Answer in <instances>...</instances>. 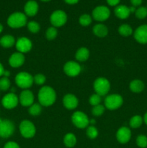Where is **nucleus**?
Returning <instances> with one entry per match:
<instances>
[{
    "instance_id": "1",
    "label": "nucleus",
    "mask_w": 147,
    "mask_h": 148,
    "mask_svg": "<svg viewBox=\"0 0 147 148\" xmlns=\"http://www.w3.org/2000/svg\"><path fill=\"white\" fill-rule=\"evenodd\" d=\"M39 103L43 106L48 107L53 105L56 101V92L53 88L50 86H43L37 94Z\"/></svg>"
},
{
    "instance_id": "2",
    "label": "nucleus",
    "mask_w": 147,
    "mask_h": 148,
    "mask_svg": "<svg viewBox=\"0 0 147 148\" xmlns=\"http://www.w3.org/2000/svg\"><path fill=\"white\" fill-rule=\"evenodd\" d=\"M27 24V16L20 12L12 13L7 19V25L12 28H20Z\"/></svg>"
},
{
    "instance_id": "3",
    "label": "nucleus",
    "mask_w": 147,
    "mask_h": 148,
    "mask_svg": "<svg viewBox=\"0 0 147 148\" xmlns=\"http://www.w3.org/2000/svg\"><path fill=\"white\" fill-rule=\"evenodd\" d=\"M15 83L19 88L24 90H27L33 85L34 82L33 77L30 73L26 72H20L16 75Z\"/></svg>"
},
{
    "instance_id": "4",
    "label": "nucleus",
    "mask_w": 147,
    "mask_h": 148,
    "mask_svg": "<svg viewBox=\"0 0 147 148\" xmlns=\"http://www.w3.org/2000/svg\"><path fill=\"white\" fill-rule=\"evenodd\" d=\"M93 87L95 93L100 96H105L110 90V83L107 78L98 77L94 82Z\"/></svg>"
},
{
    "instance_id": "5",
    "label": "nucleus",
    "mask_w": 147,
    "mask_h": 148,
    "mask_svg": "<svg viewBox=\"0 0 147 148\" xmlns=\"http://www.w3.org/2000/svg\"><path fill=\"white\" fill-rule=\"evenodd\" d=\"M104 103L107 109L114 111L121 107L123 103V98L119 94H111L106 96Z\"/></svg>"
},
{
    "instance_id": "6",
    "label": "nucleus",
    "mask_w": 147,
    "mask_h": 148,
    "mask_svg": "<svg viewBox=\"0 0 147 148\" xmlns=\"http://www.w3.org/2000/svg\"><path fill=\"white\" fill-rule=\"evenodd\" d=\"M19 130L21 135L27 139L32 138L36 133V128L35 124L29 120H23L19 126Z\"/></svg>"
},
{
    "instance_id": "7",
    "label": "nucleus",
    "mask_w": 147,
    "mask_h": 148,
    "mask_svg": "<svg viewBox=\"0 0 147 148\" xmlns=\"http://www.w3.org/2000/svg\"><path fill=\"white\" fill-rule=\"evenodd\" d=\"M71 121L74 125L79 129H85L89 125V119L87 115L82 111H76L71 116Z\"/></svg>"
},
{
    "instance_id": "8",
    "label": "nucleus",
    "mask_w": 147,
    "mask_h": 148,
    "mask_svg": "<svg viewBox=\"0 0 147 148\" xmlns=\"http://www.w3.org/2000/svg\"><path fill=\"white\" fill-rule=\"evenodd\" d=\"M14 124L9 119H0V137L1 138H9L14 132Z\"/></svg>"
},
{
    "instance_id": "9",
    "label": "nucleus",
    "mask_w": 147,
    "mask_h": 148,
    "mask_svg": "<svg viewBox=\"0 0 147 148\" xmlns=\"http://www.w3.org/2000/svg\"><path fill=\"white\" fill-rule=\"evenodd\" d=\"M50 21L53 27H61L67 22V14L63 10H56L50 15Z\"/></svg>"
},
{
    "instance_id": "10",
    "label": "nucleus",
    "mask_w": 147,
    "mask_h": 148,
    "mask_svg": "<svg viewBox=\"0 0 147 148\" xmlns=\"http://www.w3.org/2000/svg\"><path fill=\"white\" fill-rule=\"evenodd\" d=\"M110 16V10L106 6H98L92 11V17L98 22H103Z\"/></svg>"
},
{
    "instance_id": "11",
    "label": "nucleus",
    "mask_w": 147,
    "mask_h": 148,
    "mask_svg": "<svg viewBox=\"0 0 147 148\" xmlns=\"http://www.w3.org/2000/svg\"><path fill=\"white\" fill-rule=\"evenodd\" d=\"M63 71L67 76L74 77L80 74L82 67L78 62L74 61H69L66 62L63 66Z\"/></svg>"
},
{
    "instance_id": "12",
    "label": "nucleus",
    "mask_w": 147,
    "mask_h": 148,
    "mask_svg": "<svg viewBox=\"0 0 147 148\" xmlns=\"http://www.w3.org/2000/svg\"><path fill=\"white\" fill-rule=\"evenodd\" d=\"M19 103V97L14 92L6 94L1 99L3 107L7 109H13L17 106Z\"/></svg>"
},
{
    "instance_id": "13",
    "label": "nucleus",
    "mask_w": 147,
    "mask_h": 148,
    "mask_svg": "<svg viewBox=\"0 0 147 148\" xmlns=\"http://www.w3.org/2000/svg\"><path fill=\"white\" fill-rule=\"evenodd\" d=\"M17 51L22 53H27L33 48V43L27 37H20L17 40L15 43Z\"/></svg>"
},
{
    "instance_id": "14",
    "label": "nucleus",
    "mask_w": 147,
    "mask_h": 148,
    "mask_svg": "<svg viewBox=\"0 0 147 148\" xmlns=\"http://www.w3.org/2000/svg\"><path fill=\"white\" fill-rule=\"evenodd\" d=\"M35 96L30 90H24L19 96V102L22 106L30 107L34 103Z\"/></svg>"
},
{
    "instance_id": "15",
    "label": "nucleus",
    "mask_w": 147,
    "mask_h": 148,
    "mask_svg": "<svg viewBox=\"0 0 147 148\" xmlns=\"http://www.w3.org/2000/svg\"><path fill=\"white\" fill-rule=\"evenodd\" d=\"M135 40L141 44L147 43V24L141 25L135 30L133 33Z\"/></svg>"
},
{
    "instance_id": "16",
    "label": "nucleus",
    "mask_w": 147,
    "mask_h": 148,
    "mask_svg": "<svg viewBox=\"0 0 147 148\" xmlns=\"http://www.w3.org/2000/svg\"><path fill=\"white\" fill-rule=\"evenodd\" d=\"M117 140L121 144H125L128 143L131 138V131L128 127H120L117 131L116 133Z\"/></svg>"
},
{
    "instance_id": "17",
    "label": "nucleus",
    "mask_w": 147,
    "mask_h": 148,
    "mask_svg": "<svg viewBox=\"0 0 147 148\" xmlns=\"http://www.w3.org/2000/svg\"><path fill=\"white\" fill-rule=\"evenodd\" d=\"M24 61H25V58H24V53H22L20 52H15L10 56L9 59V64L12 67L17 68L22 66L24 63Z\"/></svg>"
},
{
    "instance_id": "18",
    "label": "nucleus",
    "mask_w": 147,
    "mask_h": 148,
    "mask_svg": "<svg viewBox=\"0 0 147 148\" xmlns=\"http://www.w3.org/2000/svg\"><path fill=\"white\" fill-rule=\"evenodd\" d=\"M63 106L68 110H74L78 106L79 100L76 95L73 94H66L63 98Z\"/></svg>"
},
{
    "instance_id": "19",
    "label": "nucleus",
    "mask_w": 147,
    "mask_h": 148,
    "mask_svg": "<svg viewBox=\"0 0 147 148\" xmlns=\"http://www.w3.org/2000/svg\"><path fill=\"white\" fill-rule=\"evenodd\" d=\"M38 9L39 7L37 3L34 0H30V1H27L24 5V14L28 17H34L35 15L37 14Z\"/></svg>"
},
{
    "instance_id": "20",
    "label": "nucleus",
    "mask_w": 147,
    "mask_h": 148,
    "mask_svg": "<svg viewBox=\"0 0 147 148\" xmlns=\"http://www.w3.org/2000/svg\"><path fill=\"white\" fill-rule=\"evenodd\" d=\"M115 16L118 18L121 19V20H125L127 19L131 14L129 7L125 5H118L115 8Z\"/></svg>"
},
{
    "instance_id": "21",
    "label": "nucleus",
    "mask_w": 147,
    "mask_h": 148,
    "mask_svg": "<svg viewBox=\"0 0 147 148\" xmlns=\"http://www.w3.org/2000/svg\"><path fill=\"white\" fill-rule=\"evenodd\" d=\"M144 88H145V85L141 79H133L129 84L130 90L131 92H134V93H140L144 90Z\"/></svg>"
},
{
    "instance_id": "22",
    "label": "nucleus",
    "mask_w": 147,
    "mask_h": 148,
    "mask_svg": "<svg viewBox=\"0 0 147 148\" xmlns=\"http://www.w3.org/2000/svg\"><path fill=\"white\" fill-rule=\"evenodd\" d=\"M92 31H93L95 36L99 38H104L108 36V27L104 24H101V23L95 25L93 27Z\"/></svg>"
},
{
    "instance_id": "23",
    "label": "nucleus",
    "mask_w": 147,
    "mask_h": 148,
    "mask_svg": "<svg viewBox=\"0 0 147 148\" xmlns=\"http://www.w3.org/2000/svg\"><path fill=\"white\" fill-rule=\"evenodd\" d=\"M15 38L11 35H4L0 38V45L3 48L9 49L15 45Z\"/></svg>"
},
{
    "instance_id": "24",
    "label": "nucleus",
    "mask_w": 147,
    "mask_h": 148,
    "mask_svg": "<svg viewBox=\"0 0 147 148\" xmlns=\"http://www.w3.org/2000/svg\"><path fill=\"white\" fill-rule=\"evenodd\" d=\"M89 54L90 53H89V49L85 47H82L76 51L75 58L78 62H85L89 59Z\"/></svg>"
},
{
    "instance_id": "25",
    "label": "nucleus",
    "mask_w": 147,
    "mask_h": 148,
    "mask_svg": "<svg viewBox=\"0 0 147 148\" xmlns=\"http://www.w3.org/2000/svg\"><path fill=\"white\" fill-rule=\"evenodd\" d=\"M63 143L67 147H73L76 144V137L73 133H68L64 136Z\"/></svg>"
},
{
    "instance_id": "26",
    "label": "nucleus",
    "mask_w": 147,
    "mask_h": 148,
    "mask_svg": "<svg viewBox=\"0 0 147 148\" xmlns=\"http://www.w3.org/2000/svg\"><path fill=\"white\" fill-rule=\"evenodd\" d=\"M118 33L123 37H128L133 34V29L128 24H122L118 27Z\"/></svg>"
},
{
    "instance_id": "27",
    "label": "nucleus",
    "mask_w": 147,
    "mask_h": 148,
    "mask_svg": "<svg viewBox=\"0 0 147 148\" xmlns=\"http://www.w3.org/2000/svg\"><path fill=\"white\" fill-rule=\"evenodd\" d=\"M143 122L144 120L142 117L139 115H135L130 119L129 125L132 129H138L142 125Z\"/></svg>"
},
{
    "instance_id": "28",
    "label": "nucleus",
    "mask_w": 147,
    "mask_h": 148,
    "mask_svg": "<svg viewBox=\"0 0 147 148\" xmlns=\"http://www.w3.org/2000/svg\"><path fill=\"white\" fill-rule=\"evenodd\" d=\"M42 111V107L40 103H33L30 106L28 109L29 114L33 116H37L40 115Z\"/></svg>"
},
{
    "instance_id": "29",
    "label": "nucleus",
    "mask_w": 147,
    "mask_h": 148,
    "mask_svg": "<svg viewBox=\"0 0 147 148\" xmlns=\"http://www.w3.org/2000/svg\"><path fill=\"white\" fill-rule=\"evenodd\" d=\"M58 36V30L56 27H49L47 29L46 33V37L48 40H53L57 37Z\"/></svg>"
},
{
    "instance_id": "30",
    "label": "nucleus",
    "mask_w": 147,
    "mask_h": 148,
    "mask_svg": "<svg viewBox=\"0 0 147 148\" xmlns=\"http://www.w3.org/2000/svg\"><path fill=\"white\" fill-rule=\"evenodd\" d=\"M86 135L91 140H94V139L97 138L98 136V130L95 126H88L86 127Z\"/></svg>"
},
{
    "instance_id": "31",
    "label": "nucleus",
    "mask_w": 147,
    "mask_h": 148,
    "mask_svg": "<svg viewBox=\"0 0 147 148\" xmlns=\"http://www.w3.org/2000/svg\"><path fill=\"white\" fill-rule=\"evenodd\" d=\"M92 17L88 14H82V15L80 16L79 19V24L82 26H84V27L89 25L92 23Z\"/></svg>"
},
{
    "instance_id": "32",
    "label": "nucleus",
    "mask_w": 147,
    "mask_h": 148,
    "mask_svg": "<svg viewBox=\"0 0 147 148\" xmlns=\"http://www.w3.org/2000/svg\"><path fill=\"white\" fill-rule=\"evenodd\" d=\"M27 26L29 31L32 33H37L40 30V24L36 21H30L27 24Z\"/></svg>"
},
{
    "instance_id": "33",
    "label": "nucleus",
    "mask_w": 147,
    "mask_h": 148,
    "mask_svg": "<svg viewBox=\"0 0 147 148\" xmlns=\"http://www.w3.org/2000/svg\"><path fill=\"white\" fill-rule=\"evenodd\" d=\"M11 86V82H10L9 77H3L0 79V90L3 91H6L10 89Z\"/></svg>"
},
{
    "instance_id": "34",
    "label": "nucleus",
    "mask_w": 147,
    "mask_h": 148,
    "mask_svg": "<svg viewBox=\"0 0 147 148\" xmlns=\"http://www.w3.org/2000/svg\"><path fill=\"white\" fill-rule=\"evenodd\" d=\"M135 17L140 20L146 18L147 17V7H140L136 9L135 12Z\"/></svg>"
},
{
    "instance_id": "35",
    "label": "nucleus",
    "mask_w": 147,
    "mask_h": 148,
    "mask_svg": "<svg viewBox=\"0 0 147 148\" xmlns=\"http://www.w3.org/2000/svg\"><path fill=\"white\" fill-rule=\"evenodd\" d=\"M105 111V107L104 106L101 105V104H99L97 106H93L92 109V113L93 114V116H100L102 114H104Z\"/></svg>"
},
{
    "instance_id": "36",
    "label": "nucleus",
    "mask_w": 147,
    "mask_h": 148,
    "mask_svg": "<svg viewBox=\"0 0 147 148\" xmlns=\"http://www.w3.org/2000/svg\"><path fill=\"white\" fill-rule=\"evenodd\" d=\"M101 101H102V96H100V95L97 93L92 95L89 98V104L92 106L99 105V104H100Z\"/></svg>"
},
{
    "instance_id": "37",
    "label": "nucleus",
    "mask_w": 147,
    "mask_h": 148,
    "mask_svg": "<svg viewBox=\"0 0 147 148\" xmlns=\"http://www.w3.org/2000/svg\"><path fill=\"white\" fill-rule=\"evenodd\" d=\"M136 145L141 148L147 147V137L144 134L138 135L136 138Z\"/></svg>"
},
{
    "instance_id": "38",
    "label": "nucleus",
    "mask_w": 147,
    "mask_h": 148,
    "mask_svg": "<svg viewBox=\"0 0 147 148\" xmlns=\"http://www.w3.org/2000/svg\"><path fill=\"white\" fill-rule=\"evenodd\" d=\"M33 79H34V82L37 85H43V84L46 82V77L43 74H36L34 77H33Z\"/></svg>"
},
{
    "instance_id": "39",
    "label": "nucleus",
    "mask_w": 147,
    "mask_h": 148,
    "mask_svg": "<svg viewBox=\"0 0 147 148\" xmlns=\"http://www.w3.org/2000/svg\"><path fill=\"white\" fill-rule=\"evenodd\" d=\"M4 148H20V147L17 143L10 141V142H8V143H7L5 145H4Z\"/></svg>"
},
{
    "instance_id": "40",
    "label": "nucleus",
    "mask_w": 147,
    "mask_h": 148,
    "mask_svg": "<svg viewBox=\"0 0 147 148\" xmlns=\"http://www.w3.org/2000/svg\"><path fill=\"white\" fill-rule=\"evenodd\" d=\"M120 0H107V3L109 4L110 6H117L120 3Z\"/></svg>"
},
{
    "instance_id": "41",
    "label": "nucleus",
    "mask_w": 147,
    "mask_h": 148,
    "mask_svg": "<svg viewBox=\"0 0 147 148\" xmlns=\"http://www.w3.org/2000/svg\"><path fill=\"white\" fill-rule=\"evenodd\" d=\"M131 3L133 7H138L142 3V0H131Z\"/></svg>"
},
{
    "instance_id": "42",
    "label": "nucleus",
    "mask_w": 147,
    "mask_h": 148,
    "mask_svg": "<svg viewBox=\"0 0 147 148\" xmlns=\"http://www.w3.org/2000/svg\"><path fill=\"white\" fill-rule=\"evenodd\" d=\"M79 0H64L66 4H77L79 2Z\"/></svg>"
},
{
    "instance_id": "43",
    "label": "nucleus",
    "mask_w": 147,
    "mask_h": 148,
    "mask_svg": "<svg viewBox=\"0 0 147 148\" xmlns=\"http://www.w3.org/2000/svg\"><path fill=\"white\" fill-rule=\"evenodd\" d=\"M4 66H3V65L1 64V63L0 62V77L3 76V75H4Z\"/></svg>"
},
{
    "instance_id": "44",
    "label": "nucleus",
    "mask_w": 147,
    "mask_h": 148,
    "mask_svg": "<svg viewBox=\"0 0 147 148\" xmlns=\"http://www.w3.org/2000/svg\"><path fill=\"white\" fill-rule=\"evenodd\" d=\"M3 76L6 77H9L10 76V71L4 70V75H3Z\"/></svg>"
},
{
    "instance_id": "45",
    "label": "nucleus",
    "mask_w": 147,
    "mask_h": 148,
    "mask_svg": "<svg viewBox=\"0 0 147 148\" xmlns=\"http://www.w3.org/2000/svg\"><path fill=\"white\" fill-rule=\"evenodd\" d=\"M129 9H130V12H131V13H135V10H136L135 7H133V6H132V7H129Z\"/></svg>"
},
{
    "instance_id": "46",
    "label": "nucleus",
    "mask_w": 147,
    "mask_h": 148,
    "mask_svg": "<svg viewBox=\"0 0 147 148\" xmlns=\"http://www.w3.org/2000/svg\"><path fill=\"white\" fill-rule=\"evenodd\" d=\"M143 120H144V122L147 125V112L144 114V118H143Z\"/></svg>"
},
{
    "instance_id": "47",
    "label": "nucleus",
    "mask_w": 147,
    "mask_h": 148,
    "mask_svg": "<svg viewBox=\"0 0 147 148\" xmlns=\"http://www.w3.org/2000/svg\"><path fill=\"white\" fill-rule=\"evenodd\" d=\"M95 123H96V121H95V119H91V120H89V124H91V125L94 126L93 124H95Z\"/></svg>"
},
{
    "instance_id": "48",
    "label": "nucleus",
    "mask_w": 147,
    "mask_h": 148,
    "mask_svg": "<svg viewBox=\"0 0 147 148\" xmlns=\"http://www.w3.org/2000/svg\"><path fill=\"white\" fill-rule=\"evenodd\" d=\"M3 28H4V27H3V25L0 23V33L3 31Z\"/></svg>"
},
{
    "instance_id": "49",
    "label": "nucleus",
    "mask_w": 147,
    "mask_h": 148,
    "mask_svg": "<svg viewBox=\"0 0 147 148\" xmlns=\"http://www.w3.org/2000/svg\"><path fill=\"white\" fill-rule=\"evenodd\" d=\"M40 1H50V0H40Z\"/></svg>"
}]
</instances>
